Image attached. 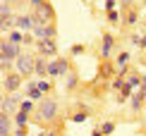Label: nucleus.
Instances as JSON below:
<instances>
[{
  "instance_id": "nucleus-1",
  "label": "nucleus",
  "mask_w": 146,
  "mask_h": 136,
  "mask_svg": "<svg viewBox=\"0 0 146 136\" xmlns=\"http://www.w3.org/2000/svg\"><path fill=\"white\" fill-rule=\"evenodd\" d=\"M36 117H38V122H55V117H58V103L53 100V98H43V100L38 103V110H36Z\"/></svg>"
},
{
  "instance_id": "nucleus-2",
  "label": "nucleus",
  "mask_w": 146,
  "mask_h": 136,
  "mask_svg": "<svg viewBox=\"0 0 146 136\" xmlns=\"http://www.w3.org/2000/svg\"><path fill=\"white\" fill-rule=\"evenodd\" d=\"M15 72L22 74L24 79H27V77H34V74H36V55L24 53L22 57H17V60H15Z\"/></svg>"
},
{
  "instance_id": "nucleus-3",
  "label": "nucleus",
  "mask_w": 146,
  "mask_h": 136,
  "mask_svg": "<svg viewBox=\"0 0 146 136\" xmlns=\"http://www.w3.org/2000/svg\"><path fill=\"white\" fill-rule=\"evenodd\" d=\"M22 100H24V96H19V93H5L3 100H0V112L17 115L22 108Z\"/></svg>"
},
{
  "instance_id": "nucleus-4",
  "label": "nucleus",
  "mask_w": 146,
  "mask_h": 136,
  "mask_svg": "<svg viewBox=\"0 0 146 136\" xmlns=\"http://www.w3.org/2000/svg\"><path fill=\"white\" fill-rule=\"evenodd\" d=\"M22 81H24L22 74H17V72H5V74H3V91H5V93H17V91L22 88Z\"/></svg>"
},
{
  "instance_id": "nucleus-5",
  "label": "nucleus",
  "mask_w": 146,
  "mask_h": 136,
  "mask_svg": "<svg viewBox=\"0 0 146 136\" xmlns=\"http://www.w3.org/2000/svg\"><path fill=\"white\" fill-rule=\"evenodd\" d=\"M36 53L43 55V57H55V55H58V41L55 38L36 41Z\"/></svg>"
},
{
  "instance_id": "nucleus-6",
  "label": "nucleus",
  "mask_w": 146,
  "mask_h": 136,
  "mask_svg": "<svg viewBox=\"0 0 146 136\" xmlns=\"http://www.w3.org/2000/svg\"><path fill=\"white\" fill-rule=\"evenodd\" d=\"M34 38L36 41H46V38H55L58 36V26L55 24H46V26H34Z\"/></svg>"
},
{
  "instance_id": "nucleus-7",
  "label": "nucleus",
  "mask_w": 146,
  "mask_h": 136,
  "mask_svg": "<svg viewBox=\"0 0 146 136\" xmlns=\"http://www.w3.org/2000/svg\"><path fill=\"white\" fill-rule=\"evenodd\" d=\"M24 96H27V98H31L36 105H38V103L46 98V93L38 88V86H36V79H29V81H27V93H24Z\"/></svg>"
},
{
  "instance_id": "nucleus-8",
  "label": "nucleus",
  "mask_w": 146,
  "mask_h": 136,
  "mask_svg": "<svg viewBox=\"0 0 146 136\" xmlns=\"http://www.w3.org/2000/svg\"><path fill=\"white\" fill-rule=\"evenodd\" d=\"M15 24H17V29L19 31H24V34H31L34 31V19H31V15H17L15 17Z\"/></svg>"
},
{
  "instance_id": "nucleus-9",
  "label": "nucleus",
  "mask_w": 146,
  "mask_h": 136,
  "mask_svg": "<svg viewBox=\"0 0 146 136\" xmlns=\"http://www.w3.org/2000/svg\"><path fill=\"white\" fill-rule=\"evenodd\" d=\"M15 131V119L7 112H0V136H12Z\"/></svg>"
},
{
  "instance_id": "nucleus-10",
  "label": "nucleus",
  "mask_w": 146,
  "mask_h": 136,
  "mask_svg": "<svg viewBox=\"0 0 146 136\" xmlns=\"http://www.w3.org/2000/svg\"><path fill=\"white\" fill-rule=\"evenodd\" d=\"M113 48H115V36L113 34H103V41H101V57L108 60L113 55Z\"/></svg>"
},
{
  "instance_id": "nucleus-11",
  "label": "nucleus",
  "mask_w": 146,
  "mask_h": 136,
  "mask_svg": "<svg viewBox=\"0 0 146 136\" xmlns=\"http://www.w3.org/2000/svg\"><path fill=\"white\" fill-rule=\"evenodd\" d=\"M48 62H50L48 57L36 55V79H48Z\"/></svg>"
},
{
  "instance_id": "nucleus-12",
  "label": "nucleus",
  "mask_w": 146,
  "mask_h": 136,
  "mask_svg": "<svg viewBox=\"0 0 146 136\" xmlns=\"http://www.w3.org/2000/svg\"><path fill=\"white\" fill-rule=\"evenodd\" d=\"M15 5L10 3V0H3L0 3V22H7V19H15Z\"/></svg>"
},
{
  "instance_id": "nucleus-13",
  "label": "nucleus",
  "mask_w": 146,
  "mask_h": 136,
  "mask_svg": "<svg viewBox=\"0 0 146 136\" xmlns=\"http://www.w3.org/2000/svg\"><path fill=\"white\" fill-rule=\"evenodd\" d=\"M129 108L134 110V112H139V110L146 108V96L141 93V91H134V96L129 98Z\"/></svg>"
},
{
  "instance_id": "nucleus-14",
  "label": "nucleus",
  "mask_w": 146,
  "mask_h": 136,
  "mask_svg": "<svg viewBox=\"0 0 146 136\" xmlns=\"http://www.w3.org/2000/svg\"><path fill=\"white\" fill-rule=\"evenodd\" d=\"M70 72H72V60L70 57H60L58 60V74H60V79L67 77Z\"/></svg>"
},
{
  "instance_id": "nucleus-15",
  "label": "nucleus",
  "mask_w": 146,
  "mask_h": 136,
  "mask_svg": "<svg viewBox=\"0 0 146 136\" xmlns=\"http://www.w3.org/2000/svg\"><path fill=\"white\" fill-rule=\"evenodd\" d=\"M12 119H15V127H27L29 122H31V115L24 112V110H19L17 115H12Z\"/></svg>"
},
{
  "instance_id": "nucleus-16",
  "label": "nucleus",
  "mask_w": 146,
  "mask_h": 136,
  "mask_svg": "<svg viewBox=\"0 0 146 136\" xmlns=\"http://www.w3.org/2000/svg\"><path fill=\"white\" fill-rule=\"evenodd\" d=\"M7 41L15 43V46H24V31H19V29H12V31L7 34Z\"/></svg>"
},
{
  "instance_id": "nucleus-17",
  "label": "nucleus",
  "mask_w": 146,
  "mask_h": 136,
  "mask_svg": "<svg viewBox=\"0 0 146 136\" xmlns=\"http://www.w3.org/2000/svg\"><path fill=\"white\" fill-rule=\"evenodd\" d=\"M65 79H67V81H65V88H67V91H74V88H77V84H79V77H77L74 72H70Z\"/></svg>"
},
{
  "instance_id": "nucleus-18",
  "label": "nucleus",
  "mask_w": 146,
  "mask_h": 136,
  "mask_svg": "<svg viewBox=\"0 0 146 136\" xmlns=\"http://www.w3.org/2000/svg\"><path fill=\"white\" fill-rule=\"evenodd\" d=\"M19 110H24V112H29V115H31L34 110H38V105H34V100H31V98H27V96H24V100H22V108H19Z\"/></svg>"
},
{
  "instance_id": "nucleus-19",
  "label": "nucleus",
  "mask_w": 146,
  "mask_h": 136,
  "mask_svg": "<svg viewBox=\"0 0 146 136\" xmlns=\"http://www.w3.org/2000/svg\"><path fill=\"white\" fill-rule=\"evenodd\" d=\"M141 81H144V77H139V74H129V77H127V84L132 86V88H141Z\"/></svg>"
},
{
  "instance_id": "nucleus-20",
  "label": "nucleus",
  "mask_w": 146,
  "mask_h": 136,
  "mask_svg": "<svg viewBox=\"0 0 146 136\" xmlns=\"http://www.w3.org/2000/svg\"><path fill=\"white\" fill-rule=\"evenodd\" d=\"M36 86H38L43 93H50L53 91V81H48V79H36Z\"/></svg>"
},
{
  "instance_id": "nucleus-21",
  "label": "nucleus",
  "mask_w": 146,
  "mask_h": 136,
  "mask_svg": "<svg viewBox=\"0 0 146 136\" xmlns=\"http://www.w3.org/2000/svg\"><path fill=\"white\" fill-rule=\"evenodd\" d=\"M110 86H113V88H115V91H122V88H125V86H127V81H125V79H122V77H115V79H113V81H110Z\"/></svg>"
},
{
  "instance_id": "nucleus-22",
  "label": "nucleus",
  "mask_w": 146,
  "mask_h": 136,
  "mask_svg": "<svg viewBox=\"0 0 146 136\" xmlns=\"http://www.w3.org/2000/svg\"><path fill=\"white\" fill-rule=\"evenodd\" d=\"M137 22H139V15H137L134 10H129V12H127V22L125 24H127V26H134Z\"/></svg>"
},
{
  "instance_id": "nucleus-23",
  "label": "nucleus",
  "mask_w": 146,
  "mask_h": 136,
  "mask_svg": "<svg viewBox=\"0 0 146 136\" xmlns=\"http://www.w3.org/2000/svg\"><path fill=\"white\" fill-rule=\"evenodd\" d=\"M101 131L106 134V136H110V134L115 131V122H103V124H101Z\"/></svg>"
},
{
  "instance_id": "nucleus-24",
  "label": "nucleus",
  "mask_w": 146,
  "mask_h": 136,
  "mask_svg": "<svg viewBox=\"0 0 146 136\" xmlns=\"http://www.w3.org/2000/svg\"><path fill=\"white\" fill-rule=\"evenodd\" d=\"M72 122H77V124L86 122V112H74V115H72Z\"/></svg>"
},
{
  "instance_id": "nucleus-25",
  "label": "nucleus",
  "mask_w": 146,
  "mask_h": 136,
  "mask_svg": "<svg viewBox=\"0 0 146 136\" xmlns=\"http://www.w3.org/2000/svg\"><path fill=\"white\" fill-rule=\"evenodd\" d=\"M108 22H110V24H117V22H120V12L110 10V12H108Z\"/></svg>"
},
{
  "instance_id": "nucleus-26",
  "label": "nucleus",
  "mask_w": 146,
  "mask_h": 136,
  "mask_svg": "<svg viewBox=\"0 0 146 136\" xmlns=\"http://www.w3.org/2000/svg\"><path fill=\"white\" fill-rule=\"evenodd\" d=\"M84 50H86V48H84V46H79V43H77V46H72V48H70V55H82Z\"/></svg>"
},
{
  "instance_id": "nucleus-27",
  "label": "nucleus",
  "mask_w": 146,
  "mask_h": 136,
  "mask_svg": "<svg viewBox=\"0 0 146 136\" xmlns=\"http://www.w3.org/2000/svg\"><path fill=\"white\" fill-rule=\"evenodd\" d=\"M12 136H29V134H27V127H15Z\"/></svg>"
},
{
  "instance_id": "nucleus-28",
  "label": "nucleus",
  "mask_w": 146,
  "mask_h": 136,
  "mask_svg": "<svg viewBox=\"0 0 146 136\" xmlns=\"http://www.w3.org/2000/svg\"><path fill=\"white\" fill-rule=\"evenodd\" d=\"M46 0H29V5H31V10H38L41 5H43Z\"/></svg>"
},
{
  "instance_id": "nucleus-29",
  "label": "nucleus",
  "mask_w": 146,
  "mask_h": 136,
  "mask_svg": "<svg viewBox=\"0 0 146 136\" xmlns=\"http://www.w3.org/2000/svg\"><path fill=\"white\" fill-rule=\"evenodd\" d=\"M115 5H117V0H106V10H108V12L115 10Z\"/></svg>"
},
{
  "instance_id": "nucleus-30",
  "label": "nucleus",
  "mask_w": 146,
  "mask_h": 136,
  "mask_svg": "<svg viewBox=\"0 0 146 136\" xmlns=\"http://www.w3.org/2000/svg\"><path fill=\"white\" fill-rule=\"evenodd\" d=\"M91 136H106V134H103V131H101V127H96V129H94V131H91Z\"/></svg>"
},
{
  "instance_id": "nucleus-31",
  "label": "nucleus",
  "mask_w": 146,
  "mask_h": 136,
  "mask_svg": "<svg viewBox=\"0 0 146 136\" xmlns=\"http://www.w3.org/2000/svg\"><path fill=\"white\" fill-rule=\"evenodd\" d=\"M139 48H141V50H146V36H141V41H139Z\"/></svg>"
},
{
  "instance_id": "nucleus-32",
  "label": "nucleus",
  "mask_w": 146,
  "mask_h": 136,
  "mask_svg": "<svg viewBox=\"0 0 146 136\" xmlns=\"http://www.w3.org/2000/svg\"><path fill=\"white\" fill-rule=\"evenodd\" d=\"M139 91H141V93L146 96V74H144V81H141V88H139Z\"/></svg>"
},
{
  "instance_id": "nucleus-33",
  "label": "nucleus",
  "mask_w": 146,
  "mask_h": 136,
  "mask_svg": "<svg viewBox=\"0 0 146 136\" xmlns=\"http://www.w3.org/2000/svg\"><path fill=\"white\" fill-rule=\"evenodd\" d=\"M117 3H120V5H127V7H129V5L134 3V0H117Z\"/></svg>"
},
{
  "instance_id": "nucleus-34",
  "label": "nucleus",
  "mask_w": 146,
  "mask_h": 136,
  "mask_svg": "<svg viewBox=\"0 0 146 136\" xmlns=\"http://www.w3.org/2000/svg\"><path fill=\"white\" fill-rule=\"evenodd\" d=\"M46 136H55V134H53V131H50V134H46Z\"/></svg>"
},
{
  "instance_id": "nucleus-35",
  "label": "nucleus",
  "mask_w": 146,
  "mask_h": 136,
  "mask_svg": "<svg viewBox=\"0 0 146 136\" xmlns=\"http://www.w3.org/2000/svg\"><path fill=\"white\" fill-rule=\"evenodd\" d=\"M82 3H86V0H82Z\"/></svg>"
},
{
  "instance_id": "nucleus-36",
  "label": "nucleus",
  "mask_w": 146,
  "mask_h": 136,
  "mask_svg": "<svg viewBox=\"0 0 146 136\" xmlns=\"http://www.w3.org/2000/svg\"><path fill=\"white\" fill-rule=\"evenodd\" d=\"M38 136H41V134H38Z\"/></svg>"
}]
</instances>
